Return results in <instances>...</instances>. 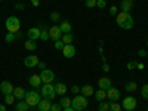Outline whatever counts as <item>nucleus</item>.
<instances>
[{
	"mask_svg": "<svg viewBox=\"0 0 148 111\" xmlns=\"http://www.w3.org/2000/svg\"><path fill=\"white\" fill-rule=\"evenodd\" d=\"M116 22H117V25L123 30H130L133 28V16L130 14H127V12H120V14L116 15Z\"/></svg>",
	"mask_w": 148,
	"mask_h": 111,
	"instance_id": "1",
	"label": "nucleus"
},
{
	"mask_svg": "<svg viewBox=\"0 0 148 111\" xmlns=\"http://www.w3.org/2000/svg\"><path fill=\"white\" fill-rule=\"evenodd\" d=\"M71 107L76 110V111H83L86 110V107H88V99H86V96L83 95H76L71 99Z\"/></svg>",
	"mask_w": 148,
	"mask_h": 111,
	"instance_id": "2",
	"label": "nucleus"
},
{
	"mask_svg": "<svg viewBox=\"0 0 148 111\" xmlns=\"http://www.w3.org/2000/svg\"><path fill=\"white\" fill-rule=\"evenodd\" d=\"M5 27L9 33H18L21 28V21L16 16H9L5 22Z\"/></svg>",
	"mask_w": 148,
	"mask_h": 111,
	"instance_id": "3",
	"label": "nucleus"
},
{
	"mask_svg": "<svg viewBox=\"0 0 148 111\" xmlns=\"http://www.w3.org/2000/svg\"><path fill=\"white\" fill-rule=\"evenodd\" d=\"M40 93L46 98V99H49V101H52L53 98L56 96V92H55V86L52 84V83H46V84H43L42 88H40Z\"/></svg>",
	"mask_w": 148,
	"mask_h": 111,
	"instance_id": "4",
	"label": "nucleus"
},
{
	"mask_svg": "<svg viewBox=\"0 0 148 111\" xmlns=\"http://www.w3.org/2000/svg\"><path fill=\"white\" fill-rule=\"evenodd\" d=\"M24 99H25V102H27L30 107H37V105H39V102L42 101V99H40V95L37 93L36 90H28V92L25 93V98H24Z\"/></svg>",
	"mask_w": 148,
	"mask_h": 111,
	"instance_id": "5",
	"label": "nucleus"
},
{
	"mask_svg": "<svg viewBox=\"0 0 148 111\" xmlns=\"http://www.w3.org/2000/svg\"><path fill=\"white\" fill-rule=\"evenodd\" d=\"M121 107L125 108L126 111H132V110H135L136 108V99H135L133 96H126L125 99H123V102H121Z\"/></svg>",
	"mask_w": 148,
	"mask_h": 111,
	"instance_id": "6",
	"label": "nucleus"
},
{
	"mask_svg": "<svg viewBox=\"0 0 148 111\" xmlns=\"http://www.w3.org/2000/svg\"><path fill=\"white\" fill-rule=\"evenodd\" d=\"M40 79H42V83H52L53 80H55V74H53V71H51V70H42V74H40Z\"/></svg>",
	"mask_w": 148,
	"mask_h": 111,
	"instance_id": "7",
	"label": "nucleus"
},
{
	"mask_svg": "<svg viewBox=\"0 0 148 111\" xmlns=\"http://www.w3.org/2000/svg\"><path fill=\"white\" fill-rule=\"evenodd\" d=\"M61 37H62V31H61L59 25L51 27V30H49V39H52L53 42H56V40H61Z\"/></svg>",
	"mask_w": 148,
	"mask_h": 111,
	"instance_id": "8",
	"label": "nucleus"
},
{
	"mask_svg": "<svg viewBox=\"0 0 148 111\" xmlns=\"http://www.w3.org/2000/svg\"><path fill=\"white\" fill-rule=\"evenodd\" d=\"M39 56L37 55H30V56H27L25 59H24V65L25 67H28V68H33V67H36V65H39Z\"/></svg>",
	"mask_w": 148,
	"mask_h": 111,
	"instance_id": "9",
	"label": "nucleus"
},
{
	"mask_svg": "<svg viewBox=\"0 0 148 111\" xmlns=\"http://www.w3.org/2000/svg\"><path fill=\"white\" fill-rule=\"evenodd\" d=\"M0 90H2L3 95H10V93H14V86H12L10 82L3 80L2 83H0Z\"/></svg>",
	"mask_w": 148,
	"mask_h": 111,
	"instance_id": "10",
	"label": "nucleus"
},
{
	"mask_svg": "<svg viewBox=\"0 0 148 111\" xmlns=\"http://www.w3.org/2000/svg\"><path fill=\"white\" fill-rule=\"evenodd\" d=\"M107 98H110V101H117L120 98V90L111 86L110 89H107Z\"/></svg>",
	"mask_w": 148,
	"mask_h": 111,
	"instance_id": "11",
	"label": "nucleus"
},
{
	"mask_svg": "<svg viewBox=\"0 0 148 111\" xmlns=\"http://www.w3.org/2000/svg\"><path fill=\"white\" fill-rule=\"evenodd\" d=\"M62 53L65 58H73L74 55H76V47H74L73 45H65L64 49H62Z\"/></svg>",
	"mask_w": 148,
	"mask_h": 111,
	"instance_id": "12",
	"label": "nucleus"
},
{
	"mask_svg": "<svg viewBox=\"0 0 148 111\" xmlns=\"http://www.w3.org/2000/svg\"><path fill=\"white\" fill-rule=\"evenodd\" d=\"M27 37H28L30 40H37V39H40V28H36V27L30 28V30L27 31Z\"/></svg>",
	"mask_w": 148,
	"mask_h": 111,
	"instance_id": "13",
	"label": "nucleus"
},
{
	"mask_svg": "<svg viewBox=\"0 0 148 111\" xmlns=\"http://www.w3.org/2000/svg\"><path fill=\"white\" fill-rule=\"evenodd\" d=\"M133 0H121V12H127L130 14V10L133 9Z\"/></svg>",
	"mask_w": 148,
	"mask_h": 111,
	"instance_id": "14",
	"label": "nucleus"
},
{
	"mask_svg": "<svg viewBox=\"0 0 148 111\" xmlns=\"http://www.w3.org/2000/svg\"><path fill=\"white\" fill-rule=\"evenodd\" d=\"M98 86H99V89L107 90V89H110V88H111V80H110L108 77H102V79L98 80Z\"/></svg>",
	"mask_w": 148,
	"mask_h": 111,
	"instance_id": "15",
	"label": "nucleus"
},
{
	"mask_svg": "<svg viewBox=\"0 0 148 111\" xmlns=\"http://www.w3.org/2000/svg\"><path fill=\"white\" fill-rule=\"evenodd\" d=\"M28 82H30V84L33 86V88H40V84H42V79H40L39 74H33Z\"/></svg>",
	"mask_w": 148,
	"mask_h": 111,
	"instance_id": "16",
	"label": "nucleus"
},
{
	"mask_svg": "<svg viewBox=\"0 0 148 111\" xmlns=\"http://www.w3.org/2000/svg\"><path fill=\"white\" fill-rule=\"evenodd\" d=\"M51 105H52L51 101L45 98V99H42L39 102V105H37V107H39V111H49V110H51Z\"/></svg>",
	"mask_w": 148,
	"mask_h": 111,
	"instance_id": "17",
	"label": "nucleus"
},
{
	"mask_svg": "<svg viewBox=\"0 0 148 111\" xmlns=\"http://www.w3.org/2000/svg\"><path fill=\"white\" fill-rule=\"evenodd\" d=\"M80 92H82L83 96L88 98V96H92L93 95V88H92L90 84H84L83 88H80Z\"/></svg>",
	"mask_w": 148,
	"mask_h": 111,
	"instance_id": "18",
	"label": "nucleus"
},
{
	"mask_svg": "<svg viewBox=\"0 0 148 111\" xmlns=\"http://www.w3.org/2000/svg\"><path fill=\"white\" fill-rule=\"evenodd\" d=\"M55 86V92H56V95H65L67 93V86L64 84V83H56V84H53Z\"/></svg>",
	"mask_w": 148,
	"mask_h": 111,
	"instance_id": "19",
	"label": "nucleus"
},
{
	"mask_svg": "<svg viewBox=\"0 0 148 111\" xmlns=\"http://www.w3.org/2000/svg\"><path fill=\"white\" fill-rule=\"evenodd\" d=\"M31 107L25 102V101H18L16 104H15V110L16 111H28Z\"/></svg>",
	"mask_w": 148,
	"mask_h": 111,
	"instance_id": "20",
	"label": "nucleus"
},
{
	"mask_svg": "<svg viewBox=\"0 0 148 111\" xmlns=\"http://www.w3.org/2000/svg\"><path fill=\"white\" fill-rule=\"evenodd\" d=\"M25 93H27V92L24 90L22 88H15V89H14V96L16 98V99H19V101L25 98Z\"/></svg>",
	"mask_w": 148,
	"mask_h": 111,
	"instance_id": "21",
	"label": "nucleus"
},
{
	"mask_svg": "<svg viewBox=\"0 0 148 111\" xmlns=\"http://www.w3.org/2000/svg\"><path fill=\"white\" fill-rule=\"evenodd\" d=\"M59 28H61V31H62V34H67V33H71V24L68 22V21H62L61 22V25H59Z\"/></svg>",
	"mask_w": 148,
	"mask_h": 111,
	"instance_id": "22",
	"label": "nucleus"
},
{
	"mask_svg": "<svg viewBox=\"0 0 148 111\" xmlns=\"http://www.w3.org/2000/svg\"><path fill=\"white\" fill-rule=\"evenodd\" d=\"M61 40H62L64 45H71L74 42V36L71 33H67V34H62V37H61Z\"/></svg>",
	"mask_w": 148,
	"mask_h": 111,
	"instance_id": "23",
	"label": "nucleus"
},
{
	"mask_svg": "<svg viewBox=\"0 0 148 111\" xmlns=\"http://www.w3.org/2000/svg\"><path fill=\"white\" fill-rule=\"evenodd\" d=\"M105 98H107V90H104V89H99V90L95 93V99L99 101V102H102Z\"/></svg>",
	"mask_w": 148,
	"mask_h": 111,
	"instance_id": "24",
	"label": "nucleus"
},
{
	"mask_svg": "<svg viewBox=\"0 0 148 111\" xmlns=\"http://www.w3.org/2000/svg\"><path fill=\"white\" fill-rule=\"evenodd\" d=\"M59 105H61V108H68V107H71V99L70 98H67V96H61V101H59Z\"/></svg>",
	"mask_w": 148,
	"mask_h": 111,
	"instance_id": "25",
	"label": "nucleus"
},
{
	"mask_svg": "<svg viewBox=\"0 0 148 111\" xmlns=\"http://www.w3.org/2000/svg\"><path fill=\"white\" fill-rule=\"evenodd\" d=\"M24 46H25V49H27V51H36V49H37V45H36V40H27L25 42V45H24Z\"/></svg>",
	"mask_w": 148,
	"mask_h": 111,
	"instance_id": "26",
	"label": "nucleus"
},
{
	"mask_svg": "<svg viewBox=\"0 0 148 111\" xmlns=\"http://www.w3.org/2000/svg\"><path fill=\"white\" fill-rule=\"evenodd\" d=\"M125 89H126L127 92H135V90L138 89V84L135 83V82H127L126 86H125Z\"/></svg>",
	"mask_w": 148,
	"mask_h": 111,
	"instance_id": "27",
	"label": "nucleus"
},
{
	"mask_svg": "<svg viewBox=\"0 0 148 111\" xmlns=\"http://www.w3.org/2000/svg\"><path fill=\"white\" fill-rule=\"evenodd\" d=\"M40 39H42V40H47V39H49V30H47L46 27H43V28L40 30Z\"/></svg>",
	"mask_w": 148,
	"mask_h": 111,
	"instance_id": "28",
	"label": "nucleus"
},
{
	"mask_svg": "<svg viewBox=\"0 0 148 111\" xmlns=\"http://www.w3.org/2000/svg\"><path fill=\"white\" fill-rule=\"evenodd\" d=\"M98 111H110V104L108 102H99V105H98Z\"/></svg>",
	"mask_w": 148,
	"mask_h": 111,
	"instance_id": "29",
	"label": "nucleus"
},
{
	"mask_svg": "<svg viewBox=\"0 0 148 111\" xmlns=\"http://www.w3.org/2000/svg\"><path fill=\"white\" fill-rule=\"evenodd\" d=\"M110 111H121V105L117 104L116 101H113L110 104Z\"/></svg>",
	"mask_w": 148,
	"mask_h": 111,
	"instance_id": "30",
	"label": "nucleus"
},
{
	"mask_svg": "<svg viewBox=\"0 0 148 111\" xmlns=\"http://www.w3.org/2000/svg\"><path fill=\"white\" fill-rule=\"evenodd\" d=\"M14 102H15V96H14V93L5 95V104H14Z\"/></svg>",
	"mask_w": 148,
	"mask_h": 111,
	"instance_id": "31",
	"label": "nucleus"
},
{
	"mask_svg": "<svg viewBox=\"0 0 148 111\" xmlns=\"http://www.w3.org/2000/svg\"><path fill=\"white\" fill-rule=\"evenodd\" d=\"M141 95L144 99H148V84H144L142 89H141Z\"/></svg>",
	"mask_w": 148,
	"mask_h": 111,
	"instance_id": "32",
	"label": "nucleus"
},
{
	"mask_svg": "<svg viewBox=\"0 0 148 111\" xmlns=\"http://www.w3.org/2000/svg\"><path fill=\"white\" fill-rule=\"evenodd\" d=\"M5 40H6V43H12L15 40V33H8L6 37H5Z\"/></svg>",
	"mask_w": 148,
	"mask_h": 111,
	"instance_id": "33",
	"label": "nucleus"
},
{
	"mask_svg": "<svg viewBox=\"0 0 148 111\" xmlns=\"http://www.w3.org/2000/svg\"><path fill=\"white\" fill-rule=\"evenodd\" d=\"M64 43H62V40H56L55 42V49H58V51H62V49H64Z\"/></svg>",
	"mask_w": 148,
	"mask_h": 111,
	"instance_id": "34",
	"label": "nucleus"
},
{
	"mask_svg": "<svg viewBox=\"0 0 148 111\" xmlns=\"http://www.w3.org/2000/svg\"><path fill=\"white\" fill-rule=\"evenodd\" d=\"M84 5L88 8H95L96 6V0H84Z\"/></svg>",
	"mask_w": 148,
	"mask_h": 111,
	"instance_id": "35",
	"label": "nucleus"
},
{
	"mask_svg": "<svg viewBox=\"0 0 148 111\" xmlns=\"http://www.w3.org/2000/svg\"><path fill=\"white\" fill-rule=\"evenodd\" d=\"M138 67V62H135V61H130V62H127V70H133Z\"/></svg>",
	"mask_w": 148,
	"mask_h": 111,
	"instance_id": "36",
	"label": "nucleus"
},
{
	"mask_svg": "<svg viewBox=\"0 0 148 111\" xmlns=\"http://www.w3.org/2000/svg\"><path fill=\"white\" fill-rule=\"evenodd\" d=\"M71 92H73L74 95H77V93L80 92V88H79L77 84H73V86H71Z\"/></svg>",
	"mask_w": 148,
	"mask_h": 111,
	"instance_id": "37",
	"label": "nucleus"
},
{
	"mask_svg": "<svg viewBox=\"0 0 148 111\" xmlns=\"http://www.w3.org/2000/svg\"><path fill=\"white\" fill-rule=\"evenodd\" d=\"M96 6L98 8H105L107 6V2H105V0H96Z\"/></svg>",
	"mask_w": 148,
	"mask_h": 111,
	"instance_id": "38",
	"label": "nucleus"
},
{
	"mask_svg": "<svg viewBox=\"0 0 148 111\" xmlns=\"http://www.w3.org/2000/svg\"><path fill=\"white\" fill-rule=\"evenodd\" d=\"M51 19L52 21H59V14H58V12H52V14H51Z\"/></svg>",
	"mask_w": 148,
	"mask_h": 111,
	"instance_id": "39",
	"label": "nucleus"
},
{
	"mask_svg": "<svg viewBox=\"0 0 148 111\" xmlns=\"http://www.w3.org/2000/svg\"><path fill=\"white\" fill-rule=\"evenodd\" d=\"M51 111H61V105L59 104H52L51 105Z\"/></svg>",
	"mask_w": 148,
	"mask_h": 111,
	"instance_id": "40",
	"label": "nucleus"
},
{
	"mask_svg": "<svg viewBox=\"0 0 148 111\" xmlns=\"http://www.w3.org/2000/svg\"><path fill=\"white\" fill-rule=\"evenodd\" d=\"M110 14H111V15H117V8H116V6H111V8H110Z\"/></svg>",
	"mask_w": 148,
	"mask_h": 111,
	"instance_id": "41",
	"label": "nucleus"
},
{
	"mask_svg": "<svg viewBox=\"0 0 148 111\" xmlns=\"http://www.w3.org/2000/svg\"><path fill=\"white\" fill-rule=\"evenodd\" d=\"M31 3H33V6H39L40 5V0H31Z\"/></svg>",
	"mask_w": 148,
	"mask_h": 111,
	"instance_id": "42",
	"label": "nucleus"
},
{
	"mask_svg": "<svg viewBox=\"0 0 148 111\" xmlns=\"http://www.w3.org/2000/svg\"><path fill=\"white\" fill-rule=\"evenodd\" d=\"M138 53H139V56H147V52L144 51V49H141V51H139Z\"/></svg>",
	"mask_w": 148,
	"mask_h": 111,
	"instance_id": "43",
	"label": "nucleus"
},
{
	"mask_svg": "<svg viewBox=\"0 0 148 111\" xmlns=\"http://www.w3.org/2000/svg\"><path fill=\"white\" fill-rule=\"evenodd\" d=\"M16 9H18V10H22V9H24V5H21V3L16 5Z\"/></svg>",
	"mask_w": 148,
	"mask_h": 111,
	"instance_id": "44",
	"label": "nucleus"
},
{
	"mask_svg": "<svg viewBox=\"0 0 148 111\" xmlns=\"http://www.w3.org/2000/svg\"><path fill=\"white\" fill-rule=\"evenodd\" d=\"M64 111H76L73 107H68V108H64Z\"/></svg>",
	"mask_w": 148,
	"mask_h": 111,
	"instance_id": "45",
	"label": "nucleus"
},
{
	"mask_svg": "<svg viewBox=\"0 0 148 111\" xmlns=\"http://www.w3.org/2000/svg\"><path fill=\"white\" fill-rule=\"evenodd\" d=\"M104 71H110V67H108V64H104Z\"/></svg>",
	"mask_w": 148,
	"mask_h": 111,
	"instance_id": "46",
	"label": "nucleus"
},
{
	"mask_svg": "<svg viewBox=\"0 0 148 111\" xmlns=\"http://www.w3.org/2000/svg\"><path fill=\"white\" fill-rule=\"evenodd\" d=\"M0 111H6V107L3 104H0Z\"/></svg>",
	"mask_w": 148,
	"mask_h": 111,
	"instance_id": "47",
	"label": "nucleus"
},
{
	"mask_svg": "<svg viewBox=\"0 0 148 111\" xmlns=\"http://www.w3.org/2000/svg\"><path fill=\"white\" fill-rule=\"evenodd\" d=\"M39 67H40V68H43V70H45V64H43V62H39Z\"/></svg>",
	"mask_w": 148,
	"mask_h": 111,
	"instance_id": "48",
	"label": "nucleus"
},
{
	"mask_svg": "<svg viewBox=\"0 0 148 111\" xmlns=\"http://www.w3.org/2000/svg\"><path fill=\"white\" fill-rule=\"evenodd\" d=\"M147 56H148V52H147Z\"/></svg>",
	"mask_w": 148,
	"mask_h": 111,
	"instance_id": "49",
	"label": "nucleus"
},
{
	"mask_svg": "<svg viewBox=\"0 0 148 111\" xmlns=\"http://www.w3.org/2000/svg\"><path fill=\"white\" fill-rule=\"evenodd\" d=\"M0 2H3V0H0Z\"/></svg>",
	"mask_w": 148,
	"mask_h": 111,
	"instance_id": "50",
	"label": "nucleus"
},
{
	"mask_svg": "<svg viewBox=\"0 0 148 111\" xmlns=\"http://www.w3.org/2000/svg\"><path fill=\"white\" fill-rule=\"evenodd\" d=\"M147 45H148V42H147Z\"/></svg>",
	"mask_w": 148,
	"mask_h": 111,
	"instance_id": "51",
	"label": "nucleus"
},
{
	"mask_svg": "<svg viewBox=\"0 0 148 111\" xmlns=\"http://www.w3.org/2000/svg\"><path fill=\"white\" fill-rule=\"evenodd\" d=\"M147 111H148V108H147Z\"/></svg>",
	"mask_w": 148,
	"mask_h": 111,
	"instance_id": "52",
	"label": "nucleus"
},
{
	"mask_svg": "<svg viewBox=\"0 0 148 111\" xmlns=\"http://www.w3.org/2000/svg\"><path fill=\"white\" fill-rule=\"evenodd\" d=\"M49 111H51V110H49Z\"/></svg>",
	"mask_w": 148,
	"mask_h": 111,
	"instance_id": "53",
	"label": "nucleus"
},
{
	"mask_svg": "<svg viewBox=\"0 0 148 111\" xmlns=\"http://www.w3.org/2000/svg\"><path fill=\"white\" fill-rule=\"evenodd\" d=\"M86 111H88V110H86Z\"/></svg>",
	"mask_w": 148,
	"mask_h": 111,
	"instance_id": "54",
	"label": "nucleus"
}]
</instances>
